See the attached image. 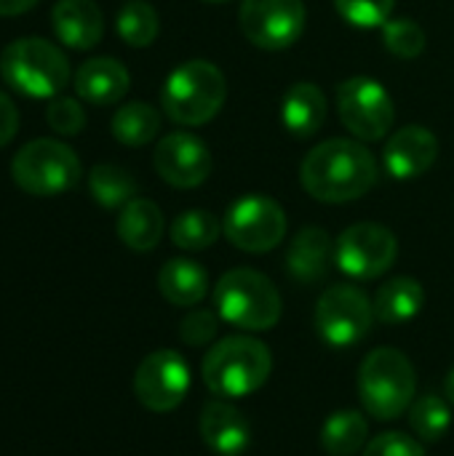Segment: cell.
Masks as SVG:
<instances>
[{
	"label": "cell",
	"instance_id": "cell-1",
	"mask_svg": "<svg viewBox=\"0 0 454 456\" xmlns=\"http://www.w3.org/2000/svg\"><path fill=\"white\" fill-rule=\"evenodd\" d=\"M377 160L367 144L353 139H326L316 144L300 166L305 192L321 203H351L377 184Z\"/></svg>",
	"mask_w": 454,
	"mask_h": 456
},
{
	"label": "cell",
	"instance_id": "cell-2",
	"mask_svg": "<svg viewBox=\"0 0 454 456\" xmlns=\"http://www.w3.org/2000/svg\"><path fill=\"white\" fill-rule=\"evenodd\" d=\"M273 371V355L254 337L219 339L201 363L206 387L219 398H246L257 393Z\"/></svg>",
	"mask_w": 454,
	"mask_h": 456
},
{
	"label": "cell",
	"instance_id": "cell-3",
	"mask_svg": "<svg viewBox=\"0 0 454 456\" xmlns=\"http://www.w3.org/2000/svg\"><path fill=\"white\" fill-rule=\"evenodd\" d=\"M227 99V80L222 69L206 59L182 61L169 72L161 104L163 112L179 126H203L222 110Z\"/></svg>",
	"mask_w": 454,
	"mask_h": 456
},
{
	"label": "cell",
	"instance_id": "cell-4",
	"mask_svg": "<svg viewBox=\"0 0 454 456\" xmlns=\"http://www.w3.org/2000/svg\"><path fill=\"white\" fill-rule=\"evenodd\" d=\"M214 307L225 323L244 331L273 329L284 310L276 283L252 267H235L217 281Z\"/></svg>",
	"mask_w": 454,
	"mask_h": 456
},
{
	"label": "cell",
	"instance_id": "cell-5",
	"mask_svg": "<svg viewBox=\"0 0 454 456\" xmlns=\"http://www.w3.org/2000/svg\"><path fill=\"white\" fill-rule=\"evenodd\" d=\"M415 366L396 347L372 350L359 369V395L369 417L399 419L415 403Z\"/></svg>",
	"mask_w": 454,
	"mask_h": 456
},
{
	"label": "cell",
	"instance_id": "cell-6",
	"mask_svg": "<svg viewBox=\"0 0 454 456\" xmlns=\"http://www.w3.org/2000/svg\"><path fill=\"white\" fill-rule=\"evenodd\" d=\"M0 75L29 99H54L70 83V61L43 37H19L0 53Z\"/></svg>",
	"mask_w": 454,
	"mask_h": 456
},
{
	"label": "cell",
	"instance_id": "cell-7",
	"mask_svg": "<svg viewBox=\"0 0 454 456\" xmlns=\"http://www.w3.org/2000/svg\"><path fill=\"white\" fill-rule=\"evenodd\" d=\"M13 182L37 198H54L70 192L80 179L78 155L56 139H35L24 144L11 160Z\"/></svg>",
	"mask_w": 454,
	"mask_h": 456
},
{
	"label": "cell",
	"instance_id": "cell-8",
	"mask_svg": "<svg viewBox=\"0 0 454 456\" xmlns=\"http://www.w3.org/2000/svg\"><path fill=\"white\" fill-rule=\"evenodd\" d=\"M375 321V302L351 283L326 289L316 305V331L332 347L359 345Z\"/></svg>",
	"mask_w": 454,
	"mask_h": 456
},
{
	"label": "cell",
	"instance_id": "cell-9",
	"mask_svg": "<svg viewBox=\"0 0 454 456\" xmlns=\"http://www.w3.org/2000/svg\"><path fill=\"white\" fill-rule=\"evenodd\" d=\"M337 110L345 128L361 142H380L396 118L393 99L375 77H348L337 86Z\"/></svg>",
	"mask_w": 454,
	"mask_h": 456
},
{
	"label": "cell",
	"instance_id": "cell-10",
	"mask_svg": "<svg viewBox=\"0 0 454 456\" xmlns=\"http://www.w3.org/2000/svg\"><path fill=\"white\" fill-rule=\"evenodd\" d=\"M222 232L235 248L246 254H265L284 240L286 214L281 203L268 195H244L227 208Z\"/></svg>",
	"mask_w": 454,
	"mask_h": 456
},
{
	"label": "cell",
	"instance_id": "cell-11",
	"mask_svg": "<svg viewBox=\"0 0 454 456\" xmlns=\"http://www.w3.org/2000/svg\"><path fill=\"white\" fill-rule=\"evenodd\" d=\"M399 256L396 235L377 222L351 224L334 243L337 267L356 281H375L385 275Z\"/></svg>",
	"mask_w": 454,
	"mask_h": 456
},
{
	"label": "cell",
	"instance_id": "cell-12",
	"mask_svg": "<svg viewBox=\"0 0 454 456\" xmlns=\"http://www.w3.org/2000/svg\"><path fill=\"white\" fill-rule=\"evenodd\" d=\"M302 0H241L238 24L246 40L265 51H284L305 32Z\"/></svg>",
	"mask_w": 454,
	"mask_h": 456
},
{
	"label": "cell",
	"instance_id": "cell-13",
	"mask_svg": "<svg viewBox=\"0 0 454 456\" xmlns=\"http://www.w3.org/2000/svg\"><path fill=\"white\" fill-rule=\"evenodd\" d=\"M187 390H190V366L174 350L150 353L134 374L136 401L155 414L174 411L185 401Z\"/></svg>",
	"mask_w": 454,
	"mask_h": 456
},
{
	"label": "cell",
	"instance_id": "cell-14",
	"mask_svg": "<svg viewBox=\"0 0 454 456\" xmlns=\"http://www.w3.org/2000/svg\"><path fill=\"white\" fill-rule=\"evenodd\" d=\"M153 166L166 184L193 190L211 176L214 158L203 139L187 131H174L158 142L153 152Z\"/></svg>",
	"mask_w": 454,
	"mask_h": 456
},
{
	"label": "cell",
	"instance_id": "cell-15",
	"mask_svg": "<svg viewBox=\"0 0 454 456\" xmlns=\"http://www.w3.org/2000/svg\"><path fill=\"white\" fill-rule=\"evenodd\" d=\"M439 158V139L425 126H404L396 134H391L383 163L393 179H417Z\"/></svg>",
	"mask_w": 454,
	"mask_h": 456
},
{
	"label": "cell",
	"instance_id": "cell-16",
	"mask_svg": "<svg viewBox=\"0 0 454 456\" xmlns=\"http://www.w3.org/2000/svg\"><path fill=\"white\" fill-rule=\"evenodd\" d=\"M198 428L203 444L217 456H241L252 444V428L246 417L225 401H209L201 411Z\"/></svg>",
	"mask_w": 454,
	"mask_h": 456
},
{
	"label": "cell",
	"instance_id": "cell-17",
	"mask_svg": "<svg viewBox=\"0 0 454 456\" xmlns=\"http://www.w3.org/2000/svg\"><path fill=\"white\" fill-rule=\"evenodd\" d=\"M131 86L128 69L112 56H96L80 64L75 75V91L83 102L96 107L118 104Z\"/></svg>",
	"mask_w": 454,
	"mask_h": 456
},
{
	"label": "cell",
	"instance_id": "cell-18",
	"mask_svg": "<svg viewBox=\"0 0 454 456\" xmlns=\"http://www.w3.org/2000/svg\"><path fill=\"white\" fill-rule=\"evenodd\" d=\"M56 37L67 48L88 51L104 35V16L94 0H59L51 11Z\"/></svg>",
	"mask_w": 454,
	"mask_h": 456
},
{
	"label": "cell",
	"instance_id": "cell-19",
	"mask_svg": "<svg viewBox=\"0 0 454 456\" xmlns=\"http://www.w3.org/2000/svg\"><path fill=\"white\" fill-rule=\"evenodd\" d=\"M332 262L334 243L324 227H302L286 251L289 275L300 283H318L321 278H326Z\"/></svg>",
	"mask_w": 454,
	"mask_h": 456
},
{
	"label": "cell",
	"instance_id": "cell-20",
	"mask_svg": "<svg viewBox=\"0 0 454 456\" xmlns=\"http://www.w3.org/2000/svg\"><path fill=\"white\" fill-rule=\"evenodd\" d=\"M326 120V96L316 83H294L281 99V123L297 139L318 134Z\"/></svg>",
	"mask_w": 454,
	"mask_h": 456
},
{
	"label": "cell",
	"instance_id": "cell-21",
	"mask_svg": "<svg viewBox=\"0 0 454 456\" xmlns=\"http://www.w3.org/2000/svg\"><path fill=\"white\" fill-rule=\"evenodd\" d=\"M163 214L147 198L128 200L118 214V238L131 251H153L163 238Z\"/></svg>",
	"mask_w": 454,
	"mask_h": 456
},
{
	"label": "cell",
	"instance_id": "cell-22",
	"mask_svg": "<svg viewBox=\"0 0 454 456\" xmlns=\"http://www.w3.org/2000/svg\"><path fill=\"white\" fill-rule=\"evenodd\" d=\"M158 289L177 307H195L209 294V275L193 259H169L158 273Z\"/></svg>",
	"mask_w": 454,
	"mask_h": 456
},
{
	"label": "cell",
	"instance_id": "cell-23",
	"mask_svg": "<svg viewBox=\"0 0 454 456\" xmlns=\"http://www.w3.org/2000/svg\"><path fill=\"white\" fill-rule=\"evenodd\" d=\"M423 305H425L423 283L409 275H399L377 289L375 318L383 323H407L420 315Z\"/></svg>",
	"mask_w": 454,
	"mask_h": 456
},
{
	"label": "cell",
	"instance_id": "cell-24",
	"mask_svg": "<svg viewBox=\"0 0 454 456\" xmlns=\"http://www.w3.org/2000/svg\"><path fill=\"white\" fill-rule=\"evenodd\" d=\"M369 422L361 411L340 409L321 428V446L329 456H353L367 446Z\"/></svg>",
	"mask_w": 454,
	"mask_h": 456
},
{
	"label": "cell",
	"instance_id": "cell-25",
	"mask_svg": "<svg viewBox=\"0 0 454 456\" xmlns=\"http://www.w3.org/2000/svg\"><path fill=\"white\" fill-rule=\"evenodd\" d=\"M161 131V115L147 102H128L112 115V136L126 147H144Z\"/></svg>",
	"mask_w": 454,
	"mask_h": 456
},
{
	"label": "cell",
	"instance_id": "cell-26",
	"mask_svg": "<svg viewBox=\"0 0 454 456\" xmlns=\"http://www.w3.org/2000/svg\"><path fill=\"white\" fill-rule=\"evenodd\" d=\"M219 235H222L219 219L203 208L182 211L171 224V243L182 251H203L214 246Z\"/></svg>",
	"mask_w": 454,
	"mask_h": 456
},
{
	"label": "cell",
	"instance_id": "cell-27",
	"mask_svg": "<svg viewBox=\"0 0 454 456\" xmlns=\"http://www.w3.org/2000/svg\"><path fill=\"white\" fill-rule=\"evenodd\" d=\"M88 190L91 198L104 206V208H123L128 200H134L136 192V182L134 176L112 163H99L91 168L88 174Z\"/></svg>",
	"mask_w": 454,
	"mask_h": 456
},
{
	"label": "cell",
	"instance_id": "cell-28",
	"mask_svg": "<svg viewBox=\"0 0 454 456\" xmlns=\"http://www.w3.org/2000/svg\"><path fill=\"white\" fill-rule=\"evenodd\" d=\"M118 35L131 48H147L158 37V11L144 0H128L118 13Z\"/></svg>",
	"mask_w": 454,
	"mask_h": 456
},
{
	"label": "cell",
	"instance_id": "cell-29",
	"mask_svg": "<svg viewBox=\"0 0 454 456\" xmlns=\"http://www.w3.org/2000/svg\"><path fill=\"white\" fill-rule=\"evenodd\" d=\"M409 425L417 438L436 444L447 436L452 425V411L450 403L439 395H423L409 406Z\"/></svg>",
	"mask_w": 454,
	"mask_h": 456
},
{
	"label": "cell",
	"instance_id": "cell-30",
	"mask_svg": "<svg viewBox=\"0 0 454 456\" xmlns=\"http://www.w3.org/2000/svg\"><path fill=\"white\" fill-rule=\"evenodd\" d=\"M383 43L399 59H415L425 51V32L415 19H388L383 24Z\"/></svg>",
	"mask_w": 454,
	"mask_h": 456
},
{
	"label": "cell",
	"instance_id": "cell-31",
	"mask_svg": "<svg viewBox=\"0 0 454 456\" xmlns=\"http://www.w3.org/2000/svg\"><path fill=\"white\" fill-rule=\"evenodd\" d=\"M396 0H334L340 16L353 27H383L393 13Z\"/></svg>",
	"mask_w": 454,
	"mask_h": 456
},
{
	"label": "cell",
	"instance_id": "cell-32",
	"mask_svg": "<svg viewBox=\"0 0 454 456\" xmlns=\"http://www.w3.org/2000/svg\"><path fill=\"white\" fill-rule=\"evenodd\" d=\"M45 120L48 126L56 131V134H64V136H75L83 131L86 126V112L80 107L78 99H70V96H54L48 110H45Z\"/></svg>",
	"mask_w": 454,
	"mask_h": 456
},
{
	"label": "cell",
	"instance_id": "cell-33",
	"mask_svg": "<svg viewBox=\"0 0 454 456\" xmlns=\"http://www.w3.org/2000/svg\"><path fill=\"white\" fill-rule=\"evenodd\" d=\"M219 313L214 310H193L182 318L179 323V337L185 345L190 347H201L206 342H211L219 331Z\"/></svg>",
	"mask_w": 454,
	"mask_h": 456
},
{
	"label": "cell",
	"instance_id": "cell-34",
	"mask_svg": "<svg viewBox=\"0 0 454 456\" xmlns=\"http://www.w3.org/2000/svg\"><path fill=\"white\" fill-rule=\"evenodd\" d=\"M364 456H425V449L404 433H383L367 444Z\"/></svg>",
	"mask_w": 454,
	"mask_h": 456
},
{
	"label": "cell",
	"instance_id": "cell-35",
	"mask_svg": "<svg viewBox=\"0 0 454 456\" xmlns=\"http://www.w3.org/2000/svg\"><path fill=\"white\" fill-rule=\"evenodd\" d=\"M19 131V112L13 102L0 91V147H5Z\"/></svg>",
	"mask_w": 454,
	"mask_h": 456
},
{
	"label": "cell",
	"instance_id": "cell-36",
	"mask_svg": "<svg viewBox=\"0 0 454 456\" xmlns=\"http://www.w3.org/2000/svg\"><path fill=\"white\" fill-rule=\"evenodd\" d=\"M37 3L40 0H0V16H19Z\"/></svg>",
	"mask_w": 454,
	"mask_h": 456
},
{
	"label": "cell",
	"instance_id": "cell-37",
	"mask_svg": "<svg viewBox=\"0 0 454 456\" xmlns=\"http://www.w3.org/2000/svg\"><path fill=\"white\" fill-rule=\"evenodd\" d=\"M444 393H447V398H450V403L454 406V369L447 374V382H444Z\"/></svg>",
	"mask_w": 454,
	"mask_h": 456
},
{
	"label": "cell",
	"instance_id": "cell-38",
	"mask_svg": "<svg viewBox=\"0 0 454 456\" xmlns=\"http://www.w3.org/2000/svg\"><path fill=\"white\" fill-rule=\"evenodd\" d=\"M203 3H227V0H203Z\"/></svg>",
	"mask_w": 454,
	"mask_h": 456
}]
</instances>
